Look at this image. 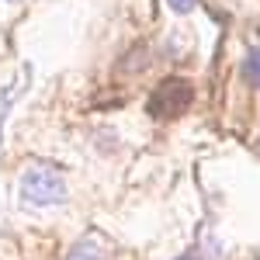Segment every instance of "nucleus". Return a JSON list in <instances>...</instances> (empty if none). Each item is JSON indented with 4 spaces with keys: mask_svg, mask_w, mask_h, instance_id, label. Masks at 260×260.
<instances>
[{
    "mask_svg": "<svg viewBox=\"0 0 260 260\" xmlns=\"http://www.w3.org/2000/svg\"><path fill=\"white\" fill-rule=\"evenodd\" d=\"M177 260H198V257H194V253H184V257H177Z\"/></svg>",
    "mask_w": 260,
    "mask_h": 260,
    "instance_id": "nucleus-6",
    "label": "nucleus"
},
{
    "mask_svg": "<svg viewBox=\"0 0 260 260\" xmlns=\"http://www.w3.org/2000/svg\"><path fill=\"white\" fill-rule=\"evenodd\" d=\"M66 260H104V257H101V246L94 240H80V243H73Z\"/></svg>",
    "mask_w": 260,
    "mask_h": 260,
    "instance_id": "nucleus-4",
    "label": "nucleus"
},
{
    "mask_svg": "<svg viewBox=\"0 0 260 260\" xmlns=\"http://www.w3.org/2000/svg\"><path fill=\"white\" fill-rule=\"evenodd\" d=\"M243 77L253 83V87H260V42L246 52V59H243Z\"/></svg>",
    "mask_w": 260,
    "mask_h": 260,
    "instance_id": "nucleus-3",
    "label": "nucleus"
},
{
    "mask_svg": "<svg viewBox=\"0 0 260 260\" xmlns=\"http://www.w3.org/2000/svg\"><path fill=\"white\" fill-rule=\"evenodd\" d=\"M167 7H170L174 14H191V11L198 7V0H167Z\"/></svg>",
    "mask_w": 260,
    "mask_h": 260,
    "instance_id": "nucleus-5",
    "label": "nucleus"
},
{
    "mask_svg": "<svg viewBox=\"0 0 260 260\" xmlns=\"http://www.w3.org/2000/svg\"><path fill=\"white\" fill-rule=\"evenodd\" d=\"M21 201L28 208H49V205L66 201V180H62V174L49 170V167H31L21 177Z\"/></svg>",
    "mask_w": 260,
    "mask_h": 260,
    "instance_id": "nucleus-1",
    "label": "nucleus"
},
{
    "mask_svg": "<svg viewBox=\"0 0 260 260\" xmlns=\"http://www.w3.org/2000/svg\"><path fill=\"white\" fill-rule=\"evenodd\" d=\"M194 98V90H191V83L187 80H177V77H170V80H163L156 90H153V98H149V115L153 118H177L180 111L191 104Z\"/></svg>",
    "mask_w": 260,
    "mask_h": 260,
    "instance_id": "nucleus-2",
    "label": "nucleus"
}]
</instances>
